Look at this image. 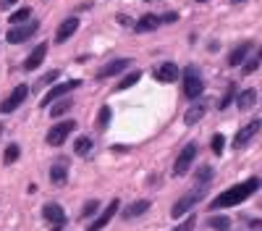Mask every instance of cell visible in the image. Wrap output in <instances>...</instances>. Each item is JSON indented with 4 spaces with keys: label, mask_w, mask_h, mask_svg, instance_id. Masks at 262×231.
Instances as JSON below:
<instances>
[{
    "label": "cell",
    "mask_w": 262,
    "mask_h": 231,
    "mask_svg": "<svg viewBox=\"0 0 262 231\" xmlns=\"http://www.w3.org/2000/svg\"><path fill=\"white\" fill-rule=\"evenodd\" d=\"M71 108H74V100H71V97H60V100H55V103H52V111H50V113L58 118V116L68 113Z\"/></svg>",
    "instance_id": "obj_22"
},
{
    "label": "cell",
    "mask_w": 262,
    "mask_h": 231,
    "mask_svg": "<svg viewBox=\"0 0 262 231\" xmlns=\"http://www.w3.org/2000/svg\"><path fill=\"white\" fill-rule=\"evenodd\" d=\"M118 24H123V27H129V24H131V19H129V16H118Z\"/></svg>",
    "instance_id": "obj_37"
},
{
    "label": "cell",
    "mask_w": 262,
    "mask_h": 231,
    "mask_svg": "<svg viewBox=\"0 0 262 231\" xmlns=\"http://www.w3.org/2000/svg\"><path fill=\"white\" fill-rule=\"evenodd\" d=\"M58 74H60V71H50V74H45V76H42V79H40V82H37V84H34V89H40V87H45V84L55 82V79H58Z\"/></svg>",
    "instance_id": "obj_30"
},
{
    "label": "cell",
    "mask_w": 262,
    "mask_h": 231,
    "mask_svg": "<svg viewBox=\"0 0 262 231\" xmlns=\"http://www.w3.org/2000/svg\"><path fill=\"white\" fill-rule=\"evenodd\" d=\"M194 158H197V144L194 142H189L186 147H183L179 152V158H176V166H173V176H186V171L191 168V163H194Z\"/></svg>",
    "instance_id": "obj_4"
},
{
    "label": "cell",
    "mask_w": 262,
    "mask_h": 231,
    "mask_svg": "<svg viewBox=\"0 0 262 231\" xmlns=\"http://www.w3.org/2000/svg\"><path fill=\"white\" fill-rule=\"evenodd\" d=\"M29 13H32V8H19L16 13H11V16H8L11 27H16V24H24V21L29 19Z\"/></svg>",
    "instance_id": "obj_25"
},
{
    "label": "cell",
    "mask_w": 262,
    "mask_h": 231,
    "mask_svg": "<svg viewBox=\"0 0 262 231\" xmlns=\"http://www.w3.org/2000/svg\"><path fill=\"white\" fill-rule=\"evenodd\" d=\"M210 226H212L215 231H228V229H231V221L223 218V215H215V218H210Z\"/></svg>",
    "instance_id": "obj_27"
},
{
    "label": "cell",
    "mask_w": 262,
    "mask_h": 231,
    "mask_svg": "<svg viewBox=\"0 0 262 231\" xmlns=\"http://www.w3.org/2000/svg\"><path fill=\"white\" fill-rule=\"evenodd\" d=\"M16 3H19V0H0V8H13Z\"/></svg>",
    "instance_id": "obj_36"
},
{
    "label": "cell",
    "mask_w": 262,
    "mask_h": 231,
    "mask_svg": "<svg viewBox=\"0 0 262 231\" xmlns=\"http://www.w3.org/2000/svg\"><path fill=\"white\" fill-rule=\"evenodd\" d=\"M260 60H262V48H260Z\"/></svg>",
    "instance_id": "obj_39"
},
{
    "label": "cell",
    "mask_w": 262,
    "mask_h": 231,
    "mask_svg": "<svg viewBox=\"0 0 262 231\" xmlns=\"http://www.w3.org/2000/svg\"><path fill=\"white\" fill-rule=\"evenodd\" d=\"M197 181L202 184V187H207V184L212 181V166H202V168H197Z\"/></svg>",
    "instance_id": "obj_24"
},
{
    "label": "cell",
    "mask_w": 262,
    "mask_h": 231,
    "mask_svg": "<svg viewBox=\"0 0 262 231\" xmlns=\"http://www.w3.org/2000/svg\"><path fill=\"white\" fill-rule=\"evenodd\" d=\"M236 103H238V111H249V108L257 103V89H244V92H238Z\"/></svg>",
    "instance_id": "obj_20"
},
{
    "label": "cell",
    "mask_w": 262,
    "mask_h": 231,
    "mask_svg": "<svg viewBox=\"0 0 262 231\" xmlns=\"http://www.w3.org/2000/svg\"><path fill=\"white\" fill-rule=\"evenodd\" d=\"M260 126H262V124H260L257 118H254V121H249V124H246L244 129H238V134L234 137V147H236V150L246 147V144L252 142V137H254V134L260 132Z\"/></svg>",
    "instance_id": "obj_11"
},
{
    "label": "cell",
    "mask_w": 262,
    "mask_h": 231,
    "mask_svg": "<svg viewBox=\"0 0 262 231\" xmlns=\"http://www.w3.org/2000/svg\"><path fill=\"white\" fill-rule=\"evenodd\" d=\"M74 150H76V155H87V152L92 150V140L89 137H79L76 144H74Z\"/></svg>",
    "instance_id": "obj_26"
},
{
    "label": "cell",
    "mask_w": 262,
    "mask_h": 231,
    "mask_svg": "<svg viewBox=\"0 0 262 231\" xmlns=\"http://www.w3.org/2000/svg\"><path fill=\"white\" fill-rule=\"evenodd\" d=\"M139 76H142V74H126V76H123V79L118 82V92H121V89H129V87H134V84L139 82Z\"/></svg>",
    "instance_id": "obj_28"
},
{
    "label": "cell",
    "mask_w": 262,
    "mask_h": 231,
    "mask_svg": "<svg viewBox=\"0 0 262 231\" xmlns=\"http://www.w3.org/2000/svg\"><path fill=\"white\" fill-rule=\"evenodd\" d=\"M160 24H163V19H160V16H155V13H144V16L134 24V29H136L139 34H142V32H155Z\"/></svg>",
    "instance_id": "obj_16"
},
{
    "label": "cell",
    "mask_w": 262,
    "mask_h": 231,
    "mask_svg": "<svg viewBox=\"0 0 262 231\" xmlns=\"http://www.w3.org/2000/svg\"><path fill=\"white\" fill-rule=\"evenodd\" d=\"M257 66H260V58H254V60H244V74H254V71H257Z\"/></svg>",
    "instance_id": "obj_33"
},
{
    "label": "cell",
    "mask_w": 262,
    "mask_h": 231,
    "mask_svg": "<svg viewBox=\"0 0 262 231\" xmlns=\"http://www.w3.org/2000/svg\"><path fill=\"white\" fill-rule=\"evenodd\" d=\"M26 95H29V87H26V84H19V87L13 89L11 95L3 100V103H0V113H13L26 100Z\"/></svg>",
    "instance_id": "obj_8"
},
{
    "label": "cell",
    "mask_w": 262,
    "mask_h": 231,
    "mask_svg": "<svg viewBox=\"0 0 262 231\" xmlns=\"http://www.w3.org/2000/svg\"><path fill=\"white\" fill-rule=\"evenodd\" d=\"M260 226H262V221H260Z\"/></svg>",
    "instance_id": "obj_42"
},
{
    "label": "cell",
    "mask_w": 262,
    "mask_h": 231,
    "mask_svg": "<svg viewBox=\"0 0 262 231\" xmlns=\"http://www.w3.org/2000/svg\"><path fill=\"white\" fill-rule=\"evenodd\" d=\"M147 210H150V200H136V202H131L129 207H123V221H134L136 215H142Z\"/></svg>",
    "instance_id": "obj_17"
},
{
    "label": "cell",
    "mask_w": 262,
    "mask_h": 231,
    "mask_svg": "<svg viewBox=\"0 0 262 231\" xmlns=\"http://www.w3.org/2000/svg\"><path fill=\"white\" fill-rule=\"evenodd\" d=\"M45 56H48V42H40L32 53H29V58L24 60V68H26V71H37V68L42 66Z\"/></svg>",
    "instance_id": "obj_12"
},
{
    "label": "cell",
    "mask_w": 262,
    "mask_h": 231,
    "mask_svg": "<svg viewBox=\"0 0 262 231\" xmlns=\"http://www.w3.org/2000/svg\"><path fill=\"white\" fill-rule=\"evenodd\" d=\"M205 189H207V187H202V184H199V187H197V189H191V192H186V195H183V197L179 200V202H176V205H173V210H171V215H173V218H181V215H183V213H189V210H191V207H194V205L199 202V200H202V197H205Z\"/></svg>",
    "instance_id": "obj_3"
},
{
    "label": "cell",
    "mask_w": 262,
    "mask_h": 231,
    "mask_svg": "<svg viewBox=\"0 0 262 231\" xmlns=\"http://www.w3.org/2000/svg\"><path fill=\"white\" fill-rule=\"evenodd\" d=\"M249 50H252V45H249V42H241V45L234 48V53L228 56V63H231V66H241L244 60H246V56H249Z\"/></svg>",
    "instance_id": "obj_18"
},
{
    "label": "cell",
    "mask_w": 262,
    "mask_h": 231,
    "mask_svg": "<svg viewBox=\"0 0 262 231\" xmlns=\"http://www.w3.org/2000/svg\"><path fill=\"white\" fill-rule=\"evenodd\" d=\"M234 95H236V87H228V92H226V95H223V100H220V111H226V108L231 105Z\"/></svg>",
    "instance_id": "obj_31"
},
{
    "label": "cell",
    "mask_w": 262,
    "mask_h": 231,
    "mask_svg": "<svg viewBox=\"0 0 262 231\" xmlns=\"http://www.w3.org/2000/svg\"><path fill=\"white\" fill-rule=\"evenodd\" d=\"M173 231H194V218H186L181 226H176Z\"/></svg>",
    "instance_id": "obj_35"
},
{
    "label": "cell",
    "mask_w": 262,
    "mask_h": 231,
    "mask_svg": "<svg viewBox=\"0 0 262 231\" xmlns=\"http://www.w3.org/2000/svg\"><path fill=\"white\" fill-rule=\"evenodd\" d=\"M97 207H100V202H97V200H89V202L84 205V210H81V213H84V215H92V213L97 210Z\"/></svg>",
    "instance_id": "obj_34"
},
{
    "label": "cell",
    "mask_w": 262,
    "mask_h": 231,
    "mask_svg": "<svg viewBox=\"0 0 262 231\" xmlns=\"http://www.w3.org/2000/svg\"><path fill=\"white\" fill-rule=\"evenodd\" d=\"M118 207H121V200H110V202L105 205V210L97 215V221H95V223H89V229H87V231H100V229H105L107 223H110V221L115 218Z\"/></svg>",
    "instance_id": "obj_9"
},
{
    "label": "cell",
    "mask_w": 262,
    "mask_h": 231,
    "mask_svg": "<svg viewBox=\"0 0 262 231\" xmlns=\"http://www.w3.org/2000/svg\"><path fill=\"white\" fill-rule=\"evenodd\" d=\"M223 144H226L223 134H215V137H212V152H215V155H220V152H223Z\"/></svg>",
    "instance_id": "obj_32"
},
{
    "label": "cell",
    "mask_w": 262,
    "mask_h": 231,
    "mask_svg": "<svg viewBox=\"0 0 262 231\" xmlns=\"http://www.w3.org/2000/svg\"><path fill=\"white\" fill-rule=\"evenodd\" d=\"M19 155H21V147H19V144H8V147H5V152H3V163H5V166L16 163Z\"/></svg>",
    "instance_id": "obj_23"
},
{
    "label": "cell",
    "mask_w": 262,
    "mask_h": 231,
    "mask_svg": "<svg viewBox=\"0 0 262 231\" xmlns=\"http://www.w3.org/2000/svg\"><path fill=\"white\" fill-rule=\"evenodd\" d=\"M79 32V19L76 16H71V19H66L63 24L58 27V32H55V42L60 45V42H66V40H71V37Z\"/></svg>",
    "instance_id": "obj_13"
},
{
    "label": "cell",
    "mask_w": 262,
    "mask_h": 231,
    "mask_svg": "<svg viewBox=\"0 0 262 231\" xmlns=\"http://www.w3.org/2000/svg\"><path fill=\"white\" fill-rule=\"evenodd\" d=\"M197 3H207V0H197Z\"/></svg>",
    "instance_id": "obj_40"
},
{
    "label": "cell",
    "mask_w": 262,
    "mask_h": 231,
    "mask_svg": "<svg viewBox=\"0 0 262 231\" xmlns=\"http://www.w3.org/2000/svg\"><path fill=\"white\" fill-rule=\"evenodd\" d=\"M107 124H110V108H100V113H97V126L100 129H105Z\"/></svg>",
    "instance_id": "obj_29"
},
{
    "label": "cell",
    "mask_w": 262,
    "mask_h": 231,
    "mask_svg": "<svg viewBox=\"0 0 262 231\" xmlns=\"http://www.w3.org/2000/svg\"><path fill=\"white\" fill-rule=\"evenodd\" d=\"M37 29H40V21H26V24H16V27H11V32L5 34V40H8L11 45H21V42H26L29 37H32Z\"/></svg>",
    "instance_id": "obj_5"
},
{
    "label": "cell",
    "mask_w": 262,
    "mask_h": 231,
    "mask_svg": "<svg viewBox=\"0 0 262 231\" xmlns=\"http://www.w3.org/2000/svg\"><path fill=\"white\" fill-rule=\"evenodd\" d=\"M0 132H3V126H0Z\"/></svg>",
    "instance_id": "obj_41"
},
{
    "label": "cell",
    "mask_w": 262,
    "mask_h": 231,
    "mask_svg": "<svg viewBox=\"0 0 262 231\" xmlns=\"http://www.w3.org/2000/svg\"><path fill=\"white\" fill-rule=\"evenodd\" d=\"M231 3H234V5H241V3H246V0H231Z\"/></svg>",
    "instance_id": "obj_38"
},
{
    "label": "cell",
    "mask_w": 262,
    "mask_h": 231,
    "mask_svg": "<svg viewBox=\"0 0 262 231\" xmlns=\"http://www.w3.org/2000/svg\"><path fill=\"white\" fill-rule=\"evenodd\" d=\"M74 129H76V124H74L71 118H66V121H58V124L52 126L50 132H48V144H52V147H58V144H63V142H66V137L71 134Z\"/></svg>",
    "instance_id": "obj_7"
},
{
    "label": "cell",
    "mask_w": 262,
    "mask_h": 231,
    "mask_svg": "<svg viewBox=\"0 0 262 231\" xmlns=\"http://www.w3.org/2000/svg\"><path fill=\"white\" fill-rule=\"evenodd\" d=\"M42 215H45V221L55 223V226H63L66 223V213H63V207H60L58 202H48L42 207Z\"/></svg>",
    "instance_id": "obj_14"
},
{
    "label": "cell",
    "mask_w": 262,
    "mask_h": 231,
    "mask_svg": "<svg viewBox=\"0 0 262 231\" xmlns=\"http://www.w3.org/2000/svg\"><path fill=\"white\" fill-rule=\"evenodd\" d=\"M262 187V181L254 176V179H246V181H241V184H236V187H231V189H226V192H220L218 197L210 202V210H223V207H234V205H238V202H244L249 195H254Z\"/></svg>",
    "instance_id": "obj_1"
},
{
    "label": "cell",
    "mask_w": 262,
    "mask_h": 231,
    "mask_svg": "<svg viewBox=\"0 0 262 231\" xmlns=\"http://www.w3.org/2000/svg\"><path fill=\"white\" fill-rule=\"evenodd\" d=\"M155 79H157V82H165V84L176 82V79H179V66L171 63V60H168V63H163V66H157Z\"/></svg>",
    "instance_id": "obj_15"
},
{
    "label": "cell",
    "mask_w": 262,
    "mask_h": 231,
    "mask_svg": "<svg viewBox=\"0 0 262 231\" xmlns=\"http://www.w3.org/2000/svg\"><path fill=\"white\" fill-rule=\"evenodd\" d=\"M205 111H207V105H205V103H194V105H191L186 113H183V124H186V126L197 124V121L205 116Z\"/></svg>",
    "instance_id": "obj_19"
},
{
    "label": "cell",
    "mask_w": 262,
    "mask_h": 231,
    "mask_svg": "<svg viewBox=\"0 0 262 231\" xmlns=\"http://www.w3.org/2000/svg\"><path fill=\"white\" fill-rule=\"evenodd\" d=\"M202 92H205V82L199 79L197 68L189 66L186 71H183V97H186V100H199V97H202Z\"/></svg>",
    "instance_id": "obj_2"
},
{
    "label": "cell",
    "mask_w": 262,
    "mask_h": 231,
    "mask_svg": "<svg viewBox=\"0 0 262 231\" xmlns=\"http://www.w3.org/2000/svg\"><path fill=\"white\" fill-rule=\"evenodd\" d=\"M79 79H68V82H60V84H55L48 95L42 97V108H48V105H52L55 100H60V97H66L68 92H74V89H79Z\"/></svg>",
    "instance_id": "obj_6"
},
{
    "label": "cell",
    "mask_w": 262,
    "mask_h": 231,
    "mask_svg": "<svg viewBox=\"0 0 262 231\" xmlns=\"http://www.w3.org/2000/svg\"><path fill=\"white\" fill-rule=\"evenodd\" d=\"M129 66H131V58H115V60H110V63L100 66L97 79H110V76H115V74H123Z\"/></svg>",
    "instance_id": "obj_10"
},
{
    "label": "cell",
    "mask_w": 262,
    "mask_h": 231,
    "mask_svg": "<svg viewBox=\"0 0 262 231\" xmlns=\"http://www.w3.org/2000/svg\"><path fill=\"white\" fill-rule=\"evenodd\" d=\"M66 176H68V171H66V163H63V160L50 168V179H52V184H58V187H60V184H66Z\"/></svg>",
    "instance_id": "obj_21"
}]
</instances>
